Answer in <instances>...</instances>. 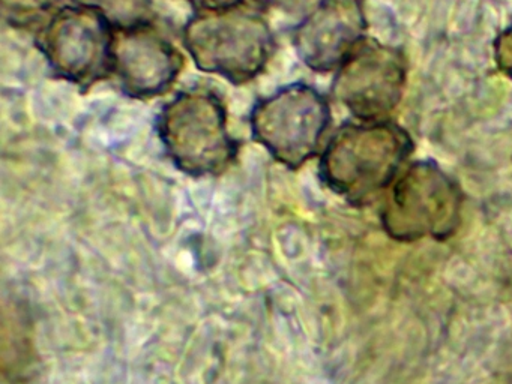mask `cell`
Listing matches in <instances>:
<instances>
[{"mask_svg": "<svg viewBox=\"0 0 512 384\" xmlns=\"http://www.w3.org/2000/svg\"><path fill=\"white\" fill-rule=\"evenodd\" d=\"M413 150L412 135L392 120L344 123L320 153L319 176L338 197L364 206L391 188Z\"/></svg>", "mask_w": 512, "mask_h": 384, "instance_id": "obj_1", "label": "cell"}, {"mask_svg": "<svg viewBox=\"0 0 512 384\" xmlns=\"http://www.w3.org/2000/svg\"><path fill=\"white\" fill-rule=\"evenodd\" d=\"M185 50L200 71L235 86L250 83L265 71L274 53V32L256 6L196 12L182 29Z\"/></svg>", "mask_w": 512, "mask_h": 384, "instance_id": "obj_2", "label": "cell"}, {"mask_svg": "<svg viewBox=\"0 0 512 384\" xmlns=\"http://www.w3.org/2000/svg\"><path fill=\"white\" fill-rule=\"evenodd\" d=\"M157 132L173 165L191 177L220 176L238 158L226 105L205 87L170 99L158 114Z\"/></svg>", "mask_w": 512, "mask_h": 384, "instance_id": "obj_3", "label": "cell"}, {"mask_svg": "<svg viewBox=\"0 0 512 384\" xmlns=\"http://www.w3.org/2000/svg\"><path fill=\"white\" fill-rule=\"evenodd\" d=\"M463 200L458 183L436 162H412L389 188L380 221L397 242L445 240L460 227Z\"/></svg>", "mask_w": 512, "mask_h": 384, "instance_id": "obj_4", "label": "cell"}, {"mask_svg": "<svg viewBox=\"0 0 512 384\" xmlns=\"http://www.w3.org/2000/svg\"><path fill=\"white\" fill-rule=\"evenodd\" d=\"M331 120L328 99L316 87L293 83L254 105L251 135L275 161L298 170L319 155Z\"/></svg>", "mask_w": 512, "mask_h": 384, "instance_id": "obj_5", "label": "cell"}, {"mask_svg": "<svg viewBox=\"0 0 512 384\" xmlns=\"http://www.w3.org/2000/svg\"><path fill=\"white\" fill-rule=\"evenodd\" d=\"M116 29L91 6H64L52 15L37 35L50 69L82 92L113 75Z\"/></svg>", "mask_w": 512, "mask_h": 384, "instance_id": "obj_6", "label": "cell"}, {"mask_svg": "<svg viewBox=\"0 0 512 384\" xmlns=\"http://www.w3.org/2000/svg\"><path fill=\"white\" fill-rule=\"evenodd\" d=\"M407 75L403 50L367 36L335 72L332 96L359 122L391 120L406 93Z\"/></svg>", "mask_w": 512, "mask_h": 384, "instance_id": "obj_7", "label": "cell"}, {"mask_svg": "<svg viewBox=\"0 0 512 384\" xmlns=\"http://www.w3.org/2000/svg\"><path fill=\"white\" fill-rule=\"evenodd\" d=\"M184 68V56L154 23L116 29L113 75L133 99H152L169 92Z\"/></svg>", "mask_w": 512, "mask_h": 384, "instance_id": "obj_8", "label": "cell"}, {"mask_svg": "<svg viewBox=\"0 0 512 384\" xmlns=\"http://www.w3.org/2000/svg\"><path fill=\"white\" fill-rule=\"evenodd\" d=\"M362 0H319L293 30L301 62L319 74L337 72L367 38Z\"/></svg>", "mask_w": 512, "mask_h": 384, "instance_id": "obj_9", "label": "cell"}, {"mask_svg": "<svg viewBox=\"0 0 512 384\" xmlns=\"http://www.w3.org/2000/svg\"><path fill=\"white\" fill-rule=\"evenodd\" d=\"M98 9L115 29H127L151 21L152 0H73Z\"/></svg>", "mask_w": 512, "mask_h": 384, "instance_id": "obj_10", "label": "cell"}, {"mask_svg": "<svg viewBox=\"0 0 512 384\" xmlns=\"http://www.w3.org/2000/svg\"><path fill=\"white\" fill-rule=\"evenodd\" d=\"M68 0H0L2 17L10 26L29 27L47 21Z\"/></svg>", "mask_w": 512, "mask_h": 384, "instance_id": "obj_11", "label": "cell"}, {"mask_svg": "<svg viewBox=\"0 0 512 384\" xmlns=\"http://www.w3.org/2000/svg\"><path fill=\"white\" fill-rule=\"evenodd\" d=\"M493 56L497 69L512 80V23L494 39Z\"/></svg>", "mask_w": 512, "mask_h": 384, "instance_id": "obj_12", "label": "cell"}, {"mask_svg": "<svg viewBox=\"0 0 512 384\" xmlns=\"http://www.w3.org/2000/svg\"><path fill=\"white\" fill-rule=\"evenodd\" d=\"M254 2L263 8L278 9L286 14H299V12L307 14L319 0H254Z\"/></svg>", "mask_w": 512, "mask_h": 384, "instance_id": "obj_13", "label": "cell"}, {"mask_svg": "<svg viewBox=\"0 0 512 384\" xmlns=\"http://www.w3.org/2000/svg\"><path fill=\"white\" fill-rule=\"evenodd\" d=\"M185 2L190 3L197 12H202L232 8V6L239 5L244 0H185Z\"/></svg>", "mask_w": 512, "mask_h": 384, "instance_id": "obj_14", "label": "cell"}]
</instances>
